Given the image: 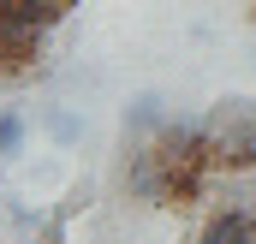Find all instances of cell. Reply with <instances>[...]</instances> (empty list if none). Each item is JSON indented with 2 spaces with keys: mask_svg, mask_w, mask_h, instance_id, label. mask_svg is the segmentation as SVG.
I'll use <instances>...</instances> for the list:
<instances>
[{
  "mask_svg": "<svg viewBox=\"0 0 256 244\" xmlns=\"http://www.w3.org/2000/svg\"><path fill=\"white\" fill-rule=\"evenodd\" d=\"M202 125H208V155H214L220 179L256 173V102L250 96H220L202 114Z\"/></svg>",
  "mask_w": 256,
  "mask_h": 244,
  "instance_id": "cell-1",
  "label": "cell"
},
{
  "mask_svg": "<svg viewBox=\"0 0 256 244\" xmlns=\"http://www.w3.org/2000/svg\"><path fill=\"white\" fill-rule=\"evenodd\" d=\"M48 36H54V30H36V24H24V18H0V90L30 84V78L42 72Z\"/></svg>",
  "mask_w": 256,
  "mask_h": 244,
  "instance_id": "cell-2",
  "label": "cell"
},
{
  "mask_svg": "<svg viewBox=\"0 0 256 244\" xmlns=\"http://www.w3.org/2000/svg\"><path fill=\"white\" fill-rule=\"evenodd\" d=\"M120 190H126L131 202H161V196H167V161H161L155 143H126Z\"/></svg>",
  "mask_w": 256,
  "mask_h": 244,
  "instance_id": "cell-3",
  "label": "cell"
},
{
  "mask_svg": "<svg viewBox=\"0 0 256 244\" xmlns=\"http://www.w3.org/2000/svg\"><path fill=\"white\" fill-rule=\"evenodd\" d=\"M191 244H256V202H220Z\"/></svg>",
  "mask_w": 256,
  "mask_h": 244,
  "instance_id": "cell-4",
  "label": "cell"
},
{
  "mask_svg": "<svg viewBox=\"0 0 256 244\" xmlns=\"http://www.w3.org/2000/svg\"><path fill=\"white\" fill-rule=\"evenodd\" d=\"M167 120H173V114H167V102H161V96H131L126 114H120V125H126V143H149V137H155Z\"/></svg>",
  "mask_w": 256,
  "mask_h": 244,
  "instance_id": "cell-5",
  "label": "cell"
},
{
  "mask_svg": "<svg viewBox=\"0 0 256 244\" xmlns=\"http://www.w3.org/2000/svg\"><path fill=\"white\" fill-rule=\"evenodd\" d=\"M72 6L78 0H18V18L36 24V30H60L66 18H72Z\"/></svg>",
  "mask_w": 256,
  "mask_h": 244,
  "instance_id": "cell-6",
  "label": "cell"
},
{
  "mask_svg": "<svg viewBox=\"0 0 256 244\" xmlns=\"http://www.w3.org/2000/svg\"><path fill=\"white\" fill-rule=\"evenodd\" d=\"M42 125H48V137H54L60 149H72V143L84 137V120H78V114H66V108H48V114H42Z\"/></svg>",
  "mask_w": 256,
  "mask_h": 244,
  "instance_id": "cell-7",
  "label": "cell"
},
{
  "mask_svg": "<svg viewBox=\"0 0 256 244\" xmlns=\"http://www.w3.org/2000/svg\"><path fill=\"white\" fill-rule=\"evenodd\" d=\"M18 149H24V114L0 108V161H12Z\"/></svg>",
  "mask_w": 256,
  "mask_h": 244,
  "instance_id": "cell-8",
  "label": "cell"
},
{
  "mask_svg": "<svg viewBox=\"0 0 256 244\" xmlns=\"http://www.w3.org/2000/svg\"><path fill=\"white\" fill-rule=\"evenodd\" d=\"M30 244H66V214H48V220L30 232Z\"/></svg>",
  "mask_w": 256,
  "mask_h": 244,
  "instance_id": "cell-9",
  "label": "cell"
},
{
  "mask_svg": "<svg viewBox=\"0 0 256 244\" xmlns=\"http://www.w3.org/2000/svg\"><path fill=\"white\" fill-rule=\"evenodd\" d=\"M78 208H90V184H72V190H66V202L54 208V214H66V220H72Z\"/></svg>",
  "mask_w": 256,
  "mask_h": 244,
  "instance_id": "cell-10",
  "label": "cell"
},
{
  "mask_svg": "<svg viewBox=\"0 0 256 244\" xmlns=\"http://www.w3.org/2000/svg\"><path fill=\"white\" fill-rule=\"evenodd\" d=\"M0 18H18V0H0Z\"/></svg>",
  "mask_w": 256,
  "mask_h": 244,
  "instance_id": "cell-11",
  "label": "cell"
},
{
  "mask_svg": "<svg viewBox=\"0 0 256 244\" xmlns=\"http://www.w3.org/2000/svg\"><path fill=\"white\" fill-rule=\"evenodd\" d=\"M250 18H256V0H250Z\"/></svg>",
  "mask_w": 256,
  "mask_h": 244,
  "instance_id": "cell-12",
  "label": "cell"
}]
</instances>
